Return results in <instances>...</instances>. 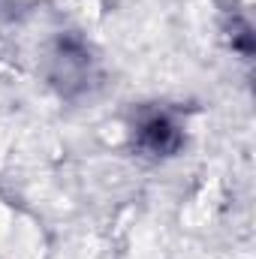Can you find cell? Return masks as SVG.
<instances>
[{
  "label": "cell",
  "mask_w": 256,
  "mask_h": 259,
  "mask_svg": "<svg viewBox=\"0 0 256 259\" xmlns=\"http://www.w3.org/2000/svg\"><path fill=\"white\" fill-rule=\"evenodd\" d=\"M139 145L151 154H172L181 145V133L166 115H154L139 127Z\"/></svg>",
  "instance_id": "1"
}]
</instances>
